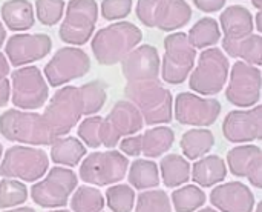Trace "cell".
Returning a JSON list of instances; mask_svg holds the SVG:
<instances>
[{
	"label": "cell",
	"mask_w": 262,
	"mask_h": 212,
	"mask_svg": "<svg viewBox=\"0 0 262 212\" xmlns=\"http://www.w3.org/2000/svg\"><path fill=\"white\" fill-rule=\"evenodd\" d=\"M160 68V55L157 48L152 45H141L138 48H134L121 60L123 75L127 82L158 80Z\"/></svg>",
	"instance_id": "17"
},
{
	"label": "cell",
	"mask_w": 262,
	"mask_h": 212,
	"mask_svg": "<svg viewBox=\"0 0 262 212\" xmlns=\"http://www.w3.org/2000/svg\"><path fill=\"white\" fill-rule=\"evenodd\" d=\"M229 162L235 174L255 179L261 172V149L258 146H239L229 152ZM256 183V180H255ZM258 185V183H256Z\"/></svg>",
	"instance_id": "22"
},
{
	"label": "cell",
	"mask_w": 262,
	"mask_h": 212,
	"mask_svg": "<svg viewBox=\"0 0 262 212\" xmlns=\"http://www.w3.org/2000/svg\"><path fill=\"white\" fill-rule=\"evenodd\" d=\"M137 17L147 28L177 31L192 18V8L186 0H138Z\"/></svg>",
	"instance_id": "3"
},
{
	"label": "cell",
	"mask_w": 262,
	"mask_h": 212,
	"mask_svg": "<svg viewBox=\"0 0 262 212\" xmlns=\"http://www.w3.org/2000/svg\"><path fill=\"white\" fill-rule=\"evenodd\" d=\"M48 99V86L37 66L12 72V103L21 109H37Z\"/></svg>",
	"instance_id": "11"
},
{
	"label": "cell",
	"mask_w": 262,
	"mask_h": 212,
	"mask_svg": "<svg viewBox=\"0 0 262 212\" xmlns=\"http://www.w3.org/2000/svg\"><path fill=\"white\" fill-rule=\"evenodd\" d=\"M226 169H224V162L216 157H207L201 162H198L195 165V180L196 182H203V183H210V182H218L224 177Z\"/></svg>",
	"instance_id": "28"
},
{
	"label": "cell",
	"mask_w": 262,
	"mask_h": 212,
	"mask_svg": "<svg viewBox=\"0 0 262 212\" xmlns=\"http://www.w3.org/2000/svg\"><path fill=\"white\" fill-rule=\"evenodd\" d=\"M91 69V60L88 54L80 48H61L51 62L45 66V75L52 86L64 85L71 80L80 79Z\"/></svg>",
	"instance_id": "9"
},
{
	"label": "cell",
	"mask_w": 262,
	"mask_h": 212,
	"mask_svg": "<svg viewBox=\"0 0 262 212\" xmlns=\"http://www.w3.org/2000/svg\"><path fill=\"white\" fill-rule=\"evenodd\" d=\"M213 143H215L213 134L210 131H203V129L189 131L181 139V148L189 159H196L206 154L213 146Z\"/></svg>",
	"instance_id": "26"
},
{
	"label": "cell",
	"mask_w": 262,
	"mask_h": 212,
	"mask_svg": "<svg viewBox=\"0 0 262 212\" xmlns=\"http://www.w3.org/2000/svg\"><path fill=\"white\" fill-rule=\"evenodd\" d=\"M143 128V117L140 111L130 102H118L111 114L101 122L100 139L101 143L107 148H112L118 143L123 136L135 134Z\"/></svg>",
	"instance_id": "10"
},
{
	"label": "cell",
	"mask_w": 262,
	"mask_h": 212,
	"mask_svg": "<svg viewBox=\"0 0 262 212\" xmlns=\"http://www.w3.org/2000/svg\"><path fill=\"white\" fill-rule=\"evenodd\" d=\"M229 75V60L218 48H207L201 52L198 66L190 77V88L204 95L218 94Z\"/></svg>",
	"instance_id": "8"
},
{
	"label": "cell",
	"mask_w": 262,
	"mask_h": 212,
	"mask_svg": "<svg viewBox=\"0 0 262 212\" xmlns=\"http://www.w3.org/2000/svg\"><path fill=\"white\" fill-rule=\"evenodd\" d=\"M48 166L46 154L40 149L14 146L8 149L0 174L23 177L25 180L38 179Z\"/></svg>",
	"instance_id": "13"
},
{
	"label": "cell",
	"mask_w": 262,
	"mask_h": 212,
	"mask_svg": "<svg viewBox=\"0 0 262 212\" xmlns=\"http://www.w3.org/2000/svg\"><path fill=\"white\" fill-rule=\"evenodd\" d=\"M9 72V65H8V60L5 59V54L0 52V83L6 79Z\"/></svg>",
	"instance_id": "36"
},
{
	"label": "cell",
	"mask_w": 262,
	"mask_h": 212,
	"mask_svg": "<svg viewBox=\"0 0 262 212\" xmlns=\"http://www.w3.org/2000/svg\"><path fill=\"white\" fill-rule=\"evenodd\" d=\"M253 23H255V28L258 29V32H261V31H262V14H261V11H258L256 20H253Z\"/></svg>",
	"instance_id": "37"
},
{
	"label": "cell",
	"mask_w": 262,
	"mask_h": 212,
	"mask_svg": "<svg viewBox=\"0 0 262 212\" xmlns=\"http://www.w3.org/2000/svg\"><path fill=\"white\" fill-rule=\"evenodd\" d=\"M5 38H6V31H5V26H3V23L0 20V48L5 43Z\"/></svg>",
	"instance_id": "38"
},
{
	"label": "cell",
	"mask_w": 262,
	"mask_h": 212,
	"mask_svg": "<svg viewBox=\"0 0 262 212\" xmlns=\"http://www.w3.org/2000/svg\"><path fill=\"white\" fill-rule=\"evenodd\" d=\"M121 151L127 156H138L141 152V136L127 137L120 145Z\"/></svg>",
	"instance_id": "33"
},
{
	"label": "cell",
	"mask_w": 262,
	"mask_h": 212,
	"mask_svg": "<svg viewBox=\"0 0 262 212\" xmlns=\"http://www.w3.org/2000/svg\"><path fill=\"white\" fill-rule=\"evenodd\" d=\"M177 120L183 125L209 126L215 123L220 115L221 105L213 99H201L198 95L183 92L177 97L175 103Z\"/></svg>",
	"instance_id": "15"
},
{
	"label": "cell",
	"mask_w": 262,
	"mask_h": 212,
	"mask_svg": "<svg viewBox=\"0 0 262 212\" xmlns=\"http://www.w3.org/2000/svg\"><path fill=\"white\" fill-rule=\"evenodd\" d=\"M161 168L167 182H170L172 179H177V182H183L187 179V174H189V165L180 156L166 157L161 162Z\"/></svg>",
	"instance_id": "30"
},
{
	"label": "cell",
	"mask_w": 262,
	"mask_h": 212,
	"mask_svg": "<svg viewBox=\"0 0 262 212\" xmlns=\"http://www.w3.org/2000/svg\"><path fill=\"white\" fill-rule=\"evenodd\" d=\"M0 156H2V145H0Z\"/></svg>",
	"instance_id": "40"
},
{
	"label": "cell",
	"mask_w": 262,
	"mask_h": 212,
	"mask_svg": "<svg viewBox=\"0 0 262 212\" xmlns=\"http://www.w3.org/2000/svg\"><path fill=\"white\" fill-rule=\"evenodd\" d=\"M52 40L48 34H15L6 42L5 52L11 65L21 66L49 54Z\"/></svg>",
	"instance_id": "14"
},
{
	"label": "cell",
	"mask_w": 262,
	"mask_h": 212,
	"mask_svg": "<svg viewBox=\"0 0 262 212\" xmlns=\"http://www.w3.org/2000/svg\"><path fill=\"white\" fill-rule=\"evenodd\" d=\"M252 3L258 11H262V0H252Z\"/></svg>",
	"instance_id": "39"
},
{
	"label": "cell",
	"mask_w": 262,
	"mask_h": 212,
	"mask_svg": "<svg viewBox=\"0 0 262 212\" xmlns=\"http://www.w3.org/2000/svg\"><path fill=\"white\" fill-rule=\"evenodd\" d=\"M2 20L11 31H26L34 26L35 17L29 0H8L2 5Z\"/></svg>",
	"instance_id": "20"
},
{
	"label": "cell",
	"mask_w": 262,
	"mask_h": 212,
	"mask_svg": "<svg viewBox=\"0 0 262 212\" xmlns=\"http://www.w3.org/2000/svg\"><path fill=\"white\" fill-rule=\"evenodd\" d=\"M173 143V131L170 128H154L141 136V152L147 157H158Z\"/></svg>",
	"instance_id": "24"
},
{
	"label": "cell",
	"mask_w": 262,
	"mask_h": 212,
	"mask_svg": "<svg viewBox=\"0 0 262 212\" xmlns=\"http://www.w3.org/2000/svg\"><path fill=\"white\" fill-rule=\"evenodd\" d=\"M98 18L95 0H69L60 26V38L68 45L81 46L91 40Z\"/></svg>",
	"instance_id": "6"
},
{
	"label": "cell",
	"mask_w": 262,
	"mask_h": 212,
	"mask_svg": "<svg viewBox=\"0 0 262 212\" xmlns=\"http://www.w3.org/2000/svg\"><path fill=\"white\" fill-rule=\"evenodd\" d=\"M220 23L224 31V38L238 40L253 34L255 23L252 12L241 5H232L220 15Z\"/></svg>",
	"instance_id": "19"
},
{
	"label": "cell",
	"mask_w": 262,
	"mask_h": 212,
	"mask_svg": "<svg viewBox=\"0 0 262 212\" xmlns=\"http://www.w3.org/2000/svg\"><path fill=\"white\" fill-rule=\"evenodd\" d=\"M143 32L129 22L111 23L92 37V52L100 65H115L140 45Z\"/></svg>",
	"instance_id": "1"
},
{
	"label": "cell",
	"mask_w": 262,
	"mask_h": 212,
	"mask_svg": "<svg viewBox=\"0 0 262 212\" xmlns=\"http://www.w3.org/2000/svg\"><path fill=\"white\" fill-rule=\"evenodd\" d=\"M132 5V0H103L100 12L104 20H121L130 14Z\"/></svg>",
	"instance_id": "31"
},
{
	"label": "cell",
	"mask_w": 262,
	"mask_h": 212,
	"mask_svg": "<svg viewBox=\"0 0 262 212\" xmlns=\"http://www.w3.org/2000/svg\"><path fill=\"white\" fill-rule=\"evenodd\" d=\"M124 94L147 125L169 123L172 120V94L158 80L129 82Z\"/></svg>",
	"instance_id": "2"
},
{
	"label": "cell",
	"mask_w": 262,
	"mask_h": 212,
	"mask_svg": "<svg viewBox=\"0 0 262 212\" xmlns=\"http://www.w3.org/2000/svg\"><path fill=\"white\" fill-rule=\"evenodd\" d=\"M223 48L230 57L243 59L249 65L259 66L262 63V37L259 34H250L238 40H223Z\"/></svg>",
	"instance_id": "21"
},
{
	"label": "cell",
	"mask_w": 262,
	"mask_h": 212,
	"mask_svg": "<svg viewBox=\"0 0 262 212\" xmlns=\"http://www.w3.org/2000/svg\"><path fill=\"white\" fill-rule=\"evenodd\" d=\"M80 94H81L83 108H84L86 115L98 112L106 102L104 83H101V82H91V83L83 85L80 88Z\"/></svg>",
	"instance_id": "27"
},
{
	"label": "cell",
	"mask_w": 262,
	"mask_h": 212,
	"mask_svg": "<svg viewBox=\"0 0 262 212\" xmlns=\"http://www.w3.org/2000/svg\"><path fill=\"white\" fill-rule=\"evenodd\" d=\"M224 136L230 142H252L262 136V108L252 111H232L223 125Z\"/></svg>",
	"instance_id": "18"
},
{
	"label": "cell",
	"mask_w": 262,
	"mask_h": 212,
	"mask_svg": "<svg viewBox=\"0 0 262 212\" xmlns=\"http://www.w3.org/2000/svg\"><path fill=\"white\" fill-rule=\"evenodd\" d=\"M193 3L203 12H216L224 8L226 0H193Z\"/></svg>",
	"instance_id": "34"
},
{
	"label": "cell",
	"mask_w": 262,
	"mask_h": 212,
	"mask_svg": "<svg viewBox=\"0 0 262 212\" xmlns=\"http://www.w3.org/2000/svg\"><path fill=\"white\" fill-rule=\"evenodd\" d=\"M187 38L195 49L213 46L221 38L220 23L212 17H203L190 28Z\"/></svg>",
	"instance_id": "23"
},
{
	"label": "cell",
	"mask_w": 262,
	"mask_h": 212,
	"mask_svg": "<svg viewBox=\"0 0 262 212\" xmlns=\"http://www.w3.org/2000/svg\"><path fill=\"white\" fill-rule=\"evenodd\" d=\"M9 92H11V88H9V82L8 79H5L2 83H0V106H5L9 100Z\"/></svg>",
	"instance_id": "35"
},
{
	"label": "cell",
	"mask_w": 262,
	"mask_h": 212,
	"mask_svg": "<svg viewBox=\"0 0 262 212\" xmlns=\"http://www.w3.org/2000/svg\"><path fill=\"white\" fill-rule=\"evenodd\" d=\"M64 6V0H35L37 17L46 26H54L63 18Z\"/></svg>",
	"instance_id": "29"
},
{
	"label": "cell",
	"mask_w": 262,
	"mask_h": 212,
	"mask_svg": "<svg viewBox=\"0 0 262 212\" xmlns=\"http://www.w3.org/2000/svg\"><path fill=\"white\" fill-rule=\"evenodd\" d=\"M196 49L190 45L186 32H173L164 38V59L161 77L172 85L183 83L193 68Z\"/></svg>",
	"instance_id": "7"
},
{
	"label": "cell",
	"mask_w": 262,
	"mask_h": 212,
	"mask_svg": "<svg viewBox=\"0 0 262 212\" xmlns=\"http://www.w3.org/2000/svg\"><path fill=\"white\" fill-rule=\"evenodd\" d=\"M101 117H89L86 119L80 128H78V136L84 140L86 145L97 148L101 145V139H100V128H101Z\"/></svg>",
	"instance_id": "32"
},
{
	"label": "cell",
	"mask_w": 262,
	"mask_h": 212,
	"mask_svg": "<svg viewBox=\"0 0 262 212\" xmlns=\"http://www.w3.org/2000/svg\"><path fill=\"white\" fill-rule=\"evenodd\" d=\"M83 114L84 108L80 88L66 86L55 92L41 117L51 134L58 139L60 136L68 134Z\"/></svg>",
	"instance_id": "4"
},
{
	"label": "cell",
	"mask_w": 262,
	"mask_h": 212,
	"mask_svg": "<svg viewBox=\"0 0 262 212\" xmlns=\"http://www.w3.org/2000/svg\"><path fill=\"white\" fill-rule=\"evenodd\" d=\"M261 92V71L246 62H236L232 68L230 85L227 88V99L230 103L247 108L259 100Z\"/></svg>",
	"instance_id": "12"
},
{
	"label": "cell",
	"mask_w": 262,
	"mask_h": 212,
	"mask_svg": "<svg viewBox=\"0 0 262 212\" xmlns=\"http://www.w3.org/2000/svg\"><path fill=\"white\" fill-rule=\"evenodd\" d=\"M127 160L115 152H95L91 154L81 166V179L92 183H109L124 177Z\"/></svg>",
	"instance_id": "16"
},
{
	"label": "cell",
	"mask_w": 262,
	"mask_h": 212,
	"mask_svg": "<svg viewBox=\"0 0 262 212\" xmlns=\"http://www.w3.org/2000/svg\"><path fill=\"white\" fill-rule=\"evenodd\" d=\"M84 152H86L84 146L77 139H74V137L55 139L52 142L51 156L58 163H66V165L74 166L84 156Z\"/></svg>",
	"instance_id": "25"
},
{
	"label": "cell",
	"mask_w": 262,
	"mask_h": 212,
	"mask_svg": "<svg viewBox=\"0 0 262 212\" xmlns=\"http://www.w3.org/2000/svg\"><path fill=\"white\" fill-rule=\"evenodd\" d=\"M0 132L11 142L31 145H52L55 140L40 114L17 109H9L0 115Z\"/></svg>",
	"instance_id": "5"
}]
</instances>
